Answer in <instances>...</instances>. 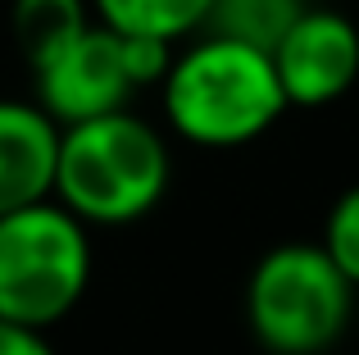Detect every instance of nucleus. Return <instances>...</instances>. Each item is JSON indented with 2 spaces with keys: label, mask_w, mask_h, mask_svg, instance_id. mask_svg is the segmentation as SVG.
<instances>
[{
  "label": "nucleus",
  "mask_w": 359,
  "mask_h": 355,
  "mask_svg": "<svg viewBox=\"0 0 359 355\" xmlns=\"http://www.w3.org/2000/svg\"><path fill=\"white\" fill-rule=\"evenodd\" d=\"M164 119L191 146H245L264 137L287 109L273 55L205 36L173 60L164 78Z\"/></svg>",
  "instance_id": "nucleus-1"
},
{
  "label": "nucleus",
  "mask_w": 359,
  "mask_h": 355,
  "mask_svg": "<svg viewBox=\"0 0 359 355\" xmlns=\"http://www.w3.org/2000/svg\"><path fill=\"white\" fill-rule=\"evenodd\" d=\"M168 192V146L146 119L109 114L64 128L55 201L82 223L118 228L150 214Z\"/></svg>",
  "instance_id": "nucleus-2"
},
{
  "label": "nucleus",
  "mask_w": 359,
  "mask_h": 355,
  "mask_svg": "<svg viewBox=\"0 0 359 355\" xmlns=\"http://www.w3.org/2000/svg\"><path fill=\"white\" fill-rule=\"evenodd\" d=\"M355 310V283L323 241H287L259 255L245 283V323L273 355H318L337 347Z\"/></svg>",
  "instance_id": "nucleus-3"
},
{
  "label": "nucleus",
  "mask_w": 359,
  "mask_h": 355,
  "mask_svg": "<svg viewBox=\"0 0 359 355\" xmlns=\"http://www.w3.org/2000/svg\"><path fill=\"white\" fill-rule=\"evenodd\" d=\"M91 283L87 223L60 201L0 219V319L46 333Z\"/></svg>",
  "instance_id": "nucleus-4"
},
{
  "label": "nucleus",
  "mask_w": 359,
  "mask_h": 355,
  "mask_svg": "<svg viewBox=\"0 0 359 355\" xmlns=\"http://www.w3.org/2000/svg\"><path fill=\"white\" fill-rule=\"evenodd\" d=\"M32 78H36V105L60 128L123 114L132 91L141 87L128 36L109 32L100 23H91L60 60H50Z\"/></svg>",
  "instance_id": "nucleus-5"
},
{
  "label": "nucleus",
  "mask_w": 359,
  "mask_h": 355,
  "mask_svg": "<svg viewBox=\"0 0 359 355\" xmlns=\"http://www.w3.org/2000/svg\"><path fill=\"white\" fill-rule=\"evenodd\" d=\"M273 69L287 105H332L359 78V27L337 9H305V18L273 51Z\"/></svg>",
  "instance_id": "nucleus-6"
},
{
  "label": "nucleus",
  "mask_w": 359,
  "mask_h": 355,
  "mask_svg": "<svg viewBox=\"0 0 359 355\" xmlns=\"http://www.w3.org/2000/svg\"><path fill=\"white\" fill-rule=\"evenodd\" d=\"M64 128L27 100H0V219L55 201Z\"/></svg>",
  "instance_id": "nucleus-7"
},
{
  "label": "nucleus",
  "mask_w": 359,
  "mask_h": 355,
  "mask_svg": "<svg viewBox=\"0 0 359 355\" xmlns=\"http://www.w3.org/2000/svg\"><path fill=\"white\" fill-rule=\"evenodd\" d=\"M91 0H14V41L27 69L41 73L91 27Z\"/></svg>",
  "instance_id": "nucleus-8"
},
{
  "label": "nucleus",
  "mask_w": 359,
  "mask_h": 355,
  "mask_svg": "<svg viewBox=\"0 0 359 355\" xmlns=\"http://www.w3.org/2000/svg\"><path fill=\"white\" fill-rule=\"evenodd\" d=\"M96 23L118 36H146V41H168L196 32L210 23L214 0H91Z\"/></svg>",
  "instance_id": "nucleus-9"
},
{
  "label": "nucleus",
  "mask_w": 359,
  "mask_h": 355,
  "mask_svg": "<svg viewBox=\"0 0 359 355\" xmlns=\"http://www.w3.org/2000/svg\"><path fill=\"white\" fill-rule=\"evenodd\" d=\"M305 0H214L205 27H210V36L273 55L291 27L305 18Z\"/></svg>",
  "instance_id": "nucleus-10"
},
{
  "label": "nucleus",
  "mask_w": 359,
  "mask_h": 355,
  "mask_svg": "<svg viewBox=\"0 0 359 355\" xmlns=\"http://www.w3.org/2000/svg\"><path fill=\"white\" fill-rule=\"evenodd\" d=\"M323 250L332 255V264L359 287V187L341 192V196H337V205L327 210Z\"/></svg>",
  "instance_id": "nucleus-11"
},
{
  "label": "nucleus",
  "mask_w": 359,
  "mask_h": 355,
  "mask_svg": "<svg viewBox=\"0 0 359 355\" xmlns=\"http://www.w3.org/2000/svg\"><path fill=\"white\" fill-rule=\"evenodd\" d=\"M0 355H55V347L46 342V333L0 319Z\"/></svg>",
  "instance_id": "nucleus-12"
}]
</instances>
